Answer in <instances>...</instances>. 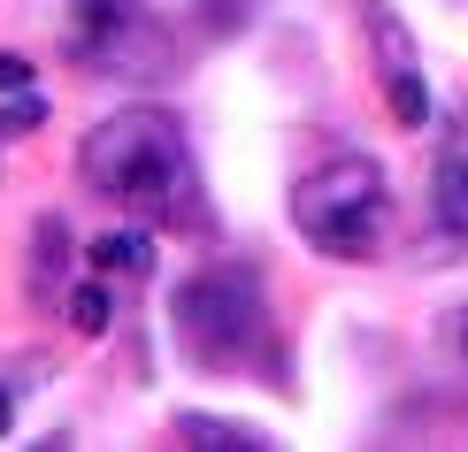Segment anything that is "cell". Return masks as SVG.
I'll return each instance as SVG.
<instances>
[{"mask_svg": "<svg viewBox=\"0 0 468 452\" xmlns=\"http://www.w3.org/2000/svg\"><path fill=\"white\" fill-rule=\"evenodd\" d=\"M368 54H377V85H384V108H392V123L422 131V123H431V85H422L415 38H407V24L384 8V0H368Z\"/></svg>", "mask_w": 468, "mask_h": 452, "instance_id": "cell-5", "label": "cell"}, {"mask_svg": "<svg viewBox=\"0 0 468 452\" xmlns=\"http://www.w3.org/2000/svg\"><path fill=\"white\" fill-rule=\"evenodd\" d=\"M31 16L77 69H131V54H139V8L131 0H31Z\"/></svg>", "mask_w": 468, "mask_h": 452, "instance_id": "cell-4", "label": "cell"}, {"mask_svg": "<svg viewBox=\"0 0 468 452\" xmlns=\"http://www.w3.org/2000/svg\"><path fill=\"white\" fill-rule=\"evenodd\" d=\"M384 223H392V184L368 153H330L292 184V230L330 261H368L384 246Z\"/></svg>", "mask_w": 468, "mask_h": 452, "instance_id": "cell-2", "label": "cell"}, {"mask_svg": "<svg viewBox=\"0 0 468 452\" xmlns=\"http://www.w3.org/2000/svg\"><path fill=\"white\" fill-rule=\"evenodd\" d=\"M92 261L115 268V277H146V261H154V246L139 238V230H108L101 246H92Z\"/></svg>", "mask_w": 468, "mask_h": 452, "instance_id": "cell-9", "label": "cell"}, {"mask_svg": "<svg viewBox=\"0 0 468 452\" xmlns=\"http://www.w3.org/2000/svg\"><path fill=\"white\" fill-rule=\"evenodd\" d=\"M62 314H69L77 338H108V291L101 284H77L69 300H62Z\"/></svg>", "mask_w": 468, "mask_h": 452, "instance_id": "cell-10", "label": "cell"}, {"mask_svg": "<svg viewBox=\"0 0 468 452\" xmlns=\"http://www.w3.org/2000/svg\"><path fill=\"white\" fill-rule=\"evenodd\" d=\"M453 345H461V361H468V307L453 314Z\"/></svg>", "mask_w": 468, "mask_h": 452, "instance_id": "cell-13", "label": "cell"}, {"mask_svg": "<svg viewBox=\"0 0 468 452\" xmlns=\"http://www.w3.org/2000/svg\"><path fill=\"white\" fill-rule=\"evenodd\" d=\"M85 184L101 200L131 207V215H154L169 230H200L207 207H200V176H192V146L177 131L169 108H115L108 123H92L85 153H77Z\"/></svg>", "mask_w": 468, "mask_h": 452, "instance_id": "cell-1", "label": "cell"}, {"mask_svg": "<svg viewBox=\"0 0 468 452\" xmlns=\"http://www.w3.org/2000/svg\"><path fill=\"white\" fill-rule=\"evenodd\" d=\"M431 200H438V223L468 246V153H438V176H431Z\"/></svg>", "mask_w": 468, "mask_h": 452, "instance_id": "cell-6", "label": "cell"}, {"mask_svg": "<svg viewBox=\"0 0 468 452\" xmlns=\"http://www.w3.org/2000/svg\"><path fill=\"white\" fill-rule=\"evenodd\" d=\"M177 345L192 368H246L269 338V307H261V277L246 261H207L192 268L169 300Z\"/></svg>", "mask_w": 468, "mask_h": 452, "instance_id": "cell-3", "label": "cell"}, {"mask_svg": "<svg viewBox=\"0 0 468 452\" xmlns=\"http://www.w3.org/2000/svg\"><path fill=\"white\" fill-rule=\"evenodd\" d=\"M177 437H200V445H216V452H261V437L239 422H216V415H177Z\"/></svg>", "mask_w": 468, "mask_h": 452, "instance_id": "cell-8", "label": "cell"}, {"mask_svg": "<svg viewBox=\"0 0 468 452\" xmlns=\"http://www.w3.org/2000/svg\"><path fill=\"white\" fill-rule=\"evenodd\" d=\"M8 92H31V62H16V54H0V100Z\"/></svg>", "mask_w": 468, "mask_h": 452, "instance_id": "cell-11", "label": "cell"}, {"mask_svg": "<svg viewBox=\"0 0 468 452\" xmlns=\"http://www.w3.org/2000/svg\"><path fill=\"white\" fill-rule=\"evenodd\" d=\"M62 277H69V230L47 215V223H38V246H31V300H47V307H54Z\"/></svg>", "mask_w": 468, "mask_h": 452, "instance_id": "cell-7", "label": "cell"}, {"mask_svg": "<svg viewBox=\"0 0 468 452\" xmlns=\"http://www.w3.org/2000/svg\"><path fill=\"white\" fill-rule=\"evenodd\" d=\"M8 422H16V391L0 384V437H8Z\"/></svg>", "mask_w": 468, "mask_h": 452, "instance_id": "cell-12", "label": "cell"}]
</instances>
